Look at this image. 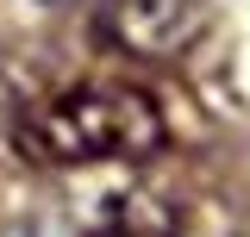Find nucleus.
I'll list each match as a JSON object with an SVG mask.
<instances>
[{"label": "nucleus", "mask_w": 250, "mask_h": 237, "mask_svg": "<svg viewBox=\"0 0 250 237\" xmlns=\"http://www.w3.org/2000/svg\"><path fill=\"white\" fill-rule=\"evenodd\" d=\"M19 150L38 162H138L163 150V113L150 94L125 88V81H82V88L44 100L19 125Z\"/></svg>", "instance_id": "1"}, {"label": "nucleus", "mask_w": 250, "mask_h": 237, "mask_svg": "<svg viewBox=\"0 0 250 237\" xmlns=\"http://www.w3.org/2000/svg\"><path fill=\"white\" fill-rule=\"evenodd\" d=\"M207 13H213V0H113L106 31H113L119 50H131L144 62H163V57H182L207 31Z\"/></svg>", "instance_id": "2"}, {"label": "nucleus", "mask_w": 250, "mask_h": 237, "mask_svg": "<svg viewBox=\"0 0 250 237\" xmlns=\"http://www.w3.org/2000/svg\"><path fill=\"white\" fill-rule=\"evenodd\" d=\"M82 237H182V218L156 187L125 181L106 200H94V212L82 218Z\"/></svg>", "instance_id": "3"}]
</instances>
